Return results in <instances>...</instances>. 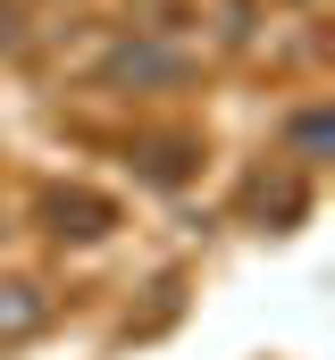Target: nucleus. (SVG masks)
Segmentation results:
<instances>
[{
  "instance_id": "nucleus-4",
  "label": "nucleus",
  "mask_w": 335,
  "mask_h": 360,
  "mask_svg": "<svg viewBox=\"0 0 335 360\" xmlns=\"http://www.w3.org/2000/svg\"><path fill=\"white\" fill-rule=\"evenodd\" d=\"M25 327H42L34 285H0V335H25Z\"/></svg>"
},
{
  "instance_id": "nucleus-6",
  "label": "nucleus",
  "mask_w": 335,
  "mask_h": 360,
  "mask_svg": "<svg viewBox=\"0 0 335 360\" xmlns=\"http://www.w3.org/2000/svg\"><path fill=\"white\" fill-rule=\"evenodd\" d=\"M17 34H25V17H17V0H0V51H8Z\"/></svg>"
},
{
  "instance_id": "nucleus-5",
  "label": "nucleus",
  "mask_w": 335,
  "mask_h": 360,
  "mask_svg": "<svg viewBox=\"0 0 335 360\" xmlns=\"http://www.w3.org/2000/svg\"><path fill=\"white\" fill-rule=\"evenodd\" d=\"M293 143H302V151H327V117H319V109H310V117H293Z\"/></svg>"
},
{
  "instance_id": "nucleus-1",
  "label": "nucleus",
  "mask_w": 335,
  "mask_h": 360,
  "mask_svg": "<svg viewBox=\"0 0 335 360\" xmlns=\"http://www.w3.org/2000/svg\"><path fill=\"white\" fill-rule=\"evenodd\" d=\"M109 84H184V51H160V42H118V51H109Z\"/></svg>"
},
{
  "instance_id": "nucleus-3",
  "label": "nucleus",
  "mask_w": 335,
  "mask_h": 360,
  "mask_svg": "<svg viewBox=\"0 0 335 360\" xmlns=\"http://www.w3.org/2000/svg\"><path fill=\"white\" fill-rule=\"evenodd\" d=\"M143 176L151 184H184L193 176V143H143Z\"/></svg>"
},
{
  "instance_id": "nucleus-2",
  "label": "nucleus",
  "mask_w": 335,
  "mask_h": 360,
  "mask_svg": "<svg viewBox=\"0 0 335 360\" xmlns=\"http://www.w3.org/2000/svg\"><path fill=\"white\" fill-rule=\"evenodd\" d=\"M42 210H51V235H76V243H92V235H109V226H118V210H109L101 193H84V184L51 193Z\"/></svg>"
}]
</instances>
